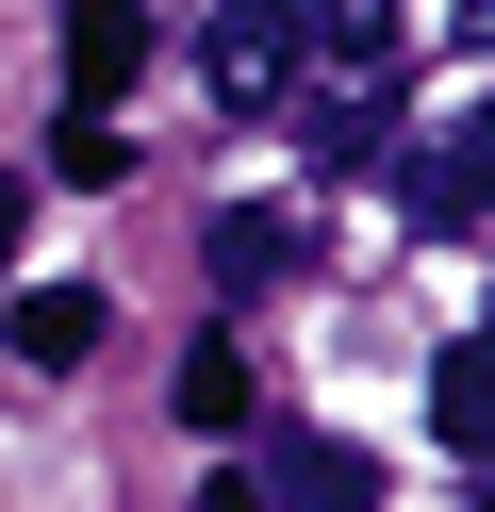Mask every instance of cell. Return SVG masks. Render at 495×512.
<instances>
[{
    "instance_id": "7c38bea8",
    "label": "cell",
    "mask_w": 495,
    "mask_h": 512,
    "mask_svg": "<svg viewBox=\"0 0 495 512\" xmlns=\"http://www.w3.org/2000/svg\"><path fill=\"white\" fill-rule=\"evenodd\" d=\"M17 232H33V182H0V265H17Z\"/></svg>"
},
{
    "instance_id": "9c48e42d",
    "label": "cell",
    "mask_w": 495,
    "mask_h": 512,
    "mask_svg": "<svg viewBox=\"0 0 495 512\" xmlns=\"http://www.w3.org/2000/svg\"><path fill=\"white\" fill-rule=\"evenodd\" d=\"M116 166H132L116 100H66V133H50V182H116Z\"/></svg>"
},
{
    "instance_id": "ba28073f",
    "label": "cell",
    "mask_w": 495,
    "mask_h": 512,
    "mask_svg": "<svg viewBox=\"0 0 495 512\" xmlns=\"http://www.w3.org/2000/svg\"><path fill=\"white\" fill-rule=\"evenodd\" d=\"M297 34H314V50H347V67L380 83V50H396V0H297Z\"/></svg>"
},
{
    "instance_id": "7a4b0ae2",
    "label": "cell",
    "mask_w": 495,
    "mask_h": 512,
    "mask_svg": "<svg viewBox=\"0 0 495 512\" xmlns=\"http://www.w3.org/2000/svg\"><path fill=\"white\" fill-rule=\"evenodd\" d=\"M396 182H413V215H429V232H495V100H462V116H446V133H429Z\"/></svg>"
},
{
    "instance_id": "277c9868",
    "label": "cell",
    "mask_w": 495,
    "mask_h": 512,
    "mask_svg": "<svg viewBox=\"0 0 495 512\" xmlns=\"http://www.w3.org/2000/svg\"><path fill=\"white\" fill-rule=\"evenodd\" d=\"M198 265H215L231 298H248V281H281V265H297V215H281V199H231L215 232H198Z\"/></svg>"
},
{
    "instance_id": "52a82bcc",
    "label": "cell",
    "mask_w": 495,
    "mask_h": 512,
    "mask_svg": "<svg viewBox=\"0 0 495 512\" xmlns=\"http://www.w3.org/2000/svg\"><path fill=\"white\" fill-rule=\"evenodd\" d=\"M83 347H99V298H83V281H33V298H17V364H83Z\"/></svg>"
},
{
    "instance_id": "8fae6325",
    "label": "cell",
    "mask_w": 495,
    "mask_h": 512,
    "mask_svg": "<svg viewBox=\"0 0 495 512\" xmlns=\"http://www.w3.org/2000/svg\"><path fill=\"white\" fill-rule=\"evenodd\" d=\"M363 149H380V83L363 100H314V166H363Z\"/></svg>"
},
{
    "instance_id": "5bb4252c",
    "label": "cell",
    "mask_w": 495,
    "mask_h": 512,
    "mask_svg": "<svg viewBox=\"0 0 495 512\" xmlns=\"http://www.w3.org/2000/svg\"><path fill=\"white\" fill-rule=\"evenodd\" d=\"M479 479H495V463H479Z\"/></svg>"
},
{
    "instance_id": "3957f363",
    "label": "cell",
    "mask_w": 495,
    "mask_h": 512,
    "mask_svg": "<svg viewBox=\"0 0 495 512\" xmlns=\"http://www.w3.org/2000/svg\"><path fill=\"white\" fill-rule=\"evenodd\" d=\"M264 496L281 512H380V463H363L347 430H281L264 446Z\"/></svg>"
},
{
    "instance_id": "8992f818",
    "label": "cell",
    "mask_w": 495,
    "mask_h": 512,
    "mask_svg": "<svg viewBox=\"0 0 495 512\" xmlns=\"http://www.w3.org/2000/svg\"><path fill=\"white\" fill-rule=\"evenodd\" d=\"M132 67H149V34H132V0H83V17H66V83H83V100H116Z\"/></svg>"
},
{
    "instance_id": "4fadbf2b",
    "label": "cell",
    "mask_w": 495,
    "mask_h": 512,
    "mask_svg": "<svg viewBox=\"0 0 495 512\" xmlns=\"http://www.w3.org/2000/svg\"><path fill=\"white\" fill-rule=\"evenodd\" d=\"M198 512H264V496H248V479H215V496H198Z\"/></svg>"
},
{
    "instance_id": "30bf717a",
    "label": "cell",
    "mask_w": 495,
    "mask_h": 512,
    "mask_svg": "<svg viewBox=\"0 0 495 512\" xmlns=\"http://www.w3.org/2000/svg\"><path fill=\"white\" fill-rule=\"evenodd\" d=\"M248 413V364H231V331L215 347H182V430H231Z\"/></svg>"
},
{
    "instance_id": "5b68a950",
    "label": "cell",
    "mask_w": 495,
    "mask_h": 512,
    "mask_svg": "<svg viewBox=\"0 0 495 512\" xmlns=\"http://www.w3.org/2000/svg\"><path fill=\"white\" fill-rule=\"evenodd\" d=\"M429 430H446L462 463H495V347H446V364H429Z\"/></svg>"
},
{
    "instance_id": "6da1fadb",
    "label": "cell",
    "mask_w": 495,
    "mask_h": 512,
    "mask_svg": "<svg viewBox=\"0 0 495 512\" xmlns=\"http://www.w3.org/2000/svg\"><path fill=\"white\" fill-rule=\"evenodd\" d=\"M198 83H215L231 116H264L297 83V0H215V17H198Z\"/></svg>"
}]
</instances>
